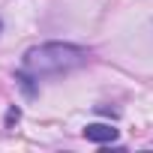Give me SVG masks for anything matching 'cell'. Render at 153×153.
I'll list each match as a JSON object with an SVG mask.
<instances>
[{
	"instance_id": "obj_1",
	"label": "cell",
	"mask_w": 153,
	"mask_h": 153,
	"mask_svg": "<svg viewBox=\"0 0 153 153\" xmlns=\"http://www.w3.org/2000/svg\"><path fill=\"white\" fill-rule=\"evenodd\" d=\"M90 60V54L81 45H72V42H42L24 51L21 66L24 72H30L33 78L39 75H60V72H72Z\"/></svg>"
},
{
	"instance_id": "obj_2",
	"label": "cell",
	"mask_w": 153,
	"mask_h": 153,
	"mask_svg": "<svg viewBox=\"0 0 153 153\" xmlns=\"http://www.w3.org/2000/svg\"><path fill=\"white\" fill-rule=\"evenodd\" d=\"M84 138L93 144H111V141H117V129L111 123H90V126H84Z\"/></svg>"
},
{
	"instance_id": "obj_3",
	"label": "cell",
	"mask_w": 153,
	"mask_h": 153,
	"mask_svg": "<svg viewBox=\"0 0 153 153\" xmlns=\"http://www.w3.org/2000/svg\"><path fill=\"white\" fill-rule=\"evenodd\" d=\"M15 81H18V87L24 90V96H36V87H33V75H30V72H18V75H15Z\"/></svg>"
},
{
	"instance_id": "obj_4",
	"label": "cell",
	"mask_w": 153,
	"mask_h": 153,
	"mask_svg": "<svg viewBox=\"0 0 153 153\" xmlns=\"http://www.w3.org/2000/svg\"><path fill=\"white\" fill-rule=\"evenodd\" d=\"M18 120H21V111H18V108H15V105H12V108H9V111H6V126H15V123H18Z\"/></svg>"
},
{
	"instance_id": "obj_5",
	"label": "cell",
	"mask_w": 153,
	"mask_h": 153,
	"mask_svg": "<svg viewBox=\"0 0 153 153\" xmlns=\"http://www.w3.org/2000/svg\"><path fill=\"white\" fill-rule=\"evenodd\" d=\"M0 27H3V24H0Z\"/></svg>"
}]
</instances>
